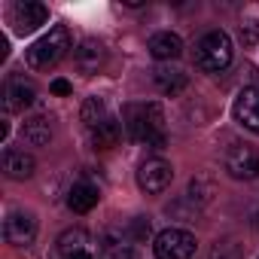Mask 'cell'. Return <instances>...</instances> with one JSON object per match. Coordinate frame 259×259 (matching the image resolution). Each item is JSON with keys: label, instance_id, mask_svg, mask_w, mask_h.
<instances>
[{"label": "cell", "instance_id": "cell-6", "mask_svg": "<svg viewBox=\"0 0 259 259\" xmlns=\"http://www.w3.org/2000/svg\"><path fill=\"white\" fill-rule=\"evenodd\" d=\"M226 171L235 180H253L259 177V153L247 144H235L226 153Z\"/></svg>", "mask_w": 259, "mask_h": 259}, {"label": "cell", "instance_id": "cell-1", "mask_svg": "<svg viewBox=\"0 0 259 259\" xmlns=\"http://www.w3.org/2000/svg\"><path fill=\"white\" fill-rule=\"evenodd\" d=\"M122 128L132 141H144L153 150H165L168 135H165V113L156 101L150 104H128L122 113Z\"/></svg>", "mask_w": 259, "mask_h": 259}, {"label": "cell", "instance_id": "cell-22", "mask_svg": "<svg viewBox=\"0 0 259 259\" xmlns=\"http://www.w3.org/2000/svg\"><path fill=\"white\" fill-rule=\"evenodd\" d=\"M125 232H128V238H132L135 244H144V241L150 238V232H153V226H150V220H147V217H138V220H135L132 226H128V229H125Z\"/></svg>", "mask_w": 259, "mask_h": 259}, {"label": "cell", "instance_id": "cell-8", "mask_svg": "<svg viewBox=\"0 0 259 259\" xmlns=\"http://www.w3.org/2000/svg\"><path fill=\"white\" fill-rule=\"evenodd\" d=\"M34 98H37V89L25 76H13L4 89V110L7 113H22L34 104Z\"/></svg>", "mask_w": 259, "mask_h": 259}, {"label": "cell", "instance_id": "cell-5", "mask_svg": "<svg viewBox=\"0 0 259 259\" xmlns=\"http://www.w3.org/2000/svg\"><path fill=\"white\" fill-rule=\"evenodd\" d=\"M171 180H174V168H171V162H165V159H147V162L141 165V171H138V186H141L147 195L165 192V189L171 186Z\"/></svg>", "mask_w": 259, "mask_h": 259}, {"label": "cell", "instance_id": "cell-9", "mask_svg": "<svg viewBox=\"0 0 259 259\" xmlns=\"http://www.w3.org/2000/svg\"><path fill=\"white\" fill-rule=\"evenodd\" d=\"M49 22V10L43 4H16L13 7V25L19 34H34L37 28H43Z\"/></svg>", "mask_w": 259, "mask_h": 259}, {"label": "cell", "instance_id": "cell-26", "mask_svg": "<svg viewBox=\"0 0 259 259\" xmlns=\"http://www.w3.org/2000/svg\"><path fill=\"white\" fill-rule=\"evenodd\" d=\"M70 259H95V250H82V253H76V256H70Z\"/></svg>", "mask_w": 259, "mask_h": 259}, {"label": "cell", "instance_id": "cell-25", "mask_svg": "<svg viewBox=\"0 0 259 259\" xmlns=\"http://www.w3.org/2000/svg\"><path fill=\"white\" fill-rule=\"evenodd\" d=\"M7 55H10V40L0 37V58H7Z\"/></svg>", "mask_w": 259, "mask_h": 259}, {"label": "cell", "instance_id": "cell-7", "mask_svg": "<svg viewBox=\"0 0 259 259\" xmlns=\"http://www.w3.org/2000/svg\"><path fill=\"white\" fill-rule=\"evenodd\" d=\"M4 238L16 247H28L34 238H37V220L25 210H13L7 220H4Z\"/></svg>", "mask_w": 259, "mask_h": 259}, {"label": "cell", "instance_id": "cell-12", "mask_svg": "<svg viewBox=\"0 0 259 259\" xmlns=\"http://www.w3.org/2000/svg\"><path fill=\"white\" fill-rule=\"evenodd\" d=\"M180 52H183V40L177 34L159 31V34L150 37V55L156 61H174V58H180Z\"/></svg>", "mask_w": 259, "mask_h": 259}, {"label": "cell", "instance_id": "cell-20", "mask_svg": "<svg viewBox=\"0 0 259 259\" xmlns=\"http://www.w3.org/2000/svg\"><path fill=\"white\" fill-rule=\"evenodd\" d=\"M79 116H82V122H85L89 128H98L101 122H107V119H110L104 98H85V101H82V107H79Z\"/></svg>", "mask_w": 259, "mask_h": 259}, {"label": "cell", "instance_id": "cell-3", "mask_svg": "<svg viewBox=\"0 0 259 259\" xmlns=\"http://www.w3.org/2000/svg\"><path fill=\"white\" fill-rule=\"evenodd\" d=\"M232 37L226 31H210L195 43V64L207 73H220L232 64Z\"/></svg>", "mask_w": 259, "mask_h": 259}, {"label": "cell", "instance_id": "cell-11", "mask_svg": "<svg viewBox=\"0 0 259 259\" xmlns=\"http://www.w3.org/2000/svg\"><path fill=\"white\" fill-rule=\"evenodd\" d=\"M104 58H107V52H104V46L98 40H82L76 46V52H73V61H76L79 73H85V76L98 73L104 67Z\"/></svg>", "mask_w": 259, "mask_h": 259}, {"label": "cell", "instance_id": "cell-24", "mask_svg": "<svg viewBox=\"0 0 259 259\" xmlns=\"http://www.w3.org/2000/svg\"><path fill=\"white\" fill-rule=\"evenodd\" d=\"M49 89H52V95H58V98H64V95H70V92H73V85H70L67 79H52V85H49Z\"/></svg>", "mask_w": 259, "mask_h": 259}, {"label": "cell", "instance_id": "cell-10", "mask_svg": "<svg viewBox=\"0 0 259 259\" xmlns=\"http://www.w3.org/2000/svg\"><path fill=\"white\" fill-rule=\"evenodd\" d=\"M235 119L247 132L259 135V89H244L235 98Z\"/></svg>", "mask_w": 259, "mask_h": 259}, {"label": "cell", "instance_id": "cell-16", "mask_svg": "<svg viewBox=\"0 0 259 259\" xmlns=\"http://www.w3.org/2000/svg\"><path fill=\"white\" fill-rule=\"evenodd\" d=\"M104 253L107 259H138V247L128 238V232H107L104 235Z\"/></svg>", "mask_w": 259, "mask_h": 259}, {"label": "cell", "instance_id": "cell-15", "mask_svg": "<svg viewBox=\"0 0 259 259\" xmlns=\"http://www.w3.org/2000/svg\"><path fill=\"white\" fill-rule=\"evenodd\" d=\"M153 79H156V85H159V92L162 95H180L183 89H186V82H189V76L180 70V67H174V64H165V67H156L153 70Z\"/></svg>", "mask_w": 259, "mask_h": 259}, {"label": "cell", "instance_id": "cell-19", "mask_svg": "<svg viewBox=\"0 0 259 259\" xmlns=\"http://www.w3.org/2000/svg\"><path fill=\"white\" fill-rule=\"evenodd\" d=\"M119 138H122V122L113 119V116H110L107 122H101L98 128H92V144H95L98 150H110V147H116Z\"/></svg>", "mask_w": 259, "mask_h": 259}, {"label": "cell", "instance_id": "cell-21", "mask_svg": "<svg viewBox=\"0 0 259 259\" xmlns=\"http://www.w3.org/2000/svg\"><path fill=\"white\" fill-rule=\"evenodd\" d=\"M213 192H217V186H213L210 177H192L186 195H189V201H195V204H207V201L213 198Z\"/></svg>", "mask_w": 259, "mask_h": 259}, {"label": "cell", "instance_id": "cell-4", "mask_svg": "<svg viewBox=\"0 0 259 259\" xmlns=\"http://www.w3.org/2000/svg\"><path fill=\"white\" fill-rule=\"evenodd\" d=\"M195 235L186 232V229H165L156 235V244H153V253L156 259H189L195 253Z\"/></svg>", "mask_w": 259, "mask_h": 259}, {"label": "cell", "instance_id": "cell-2", "mask_svg": "<svg viewBox=\"0 0 259 259\" xmlns=\"http://www.w3.org/2000/svg\"><path fill=\"white\" fill-rule=\"evenodd\" d=\"M70 49H73V34H70V28H67V25H55V28H49V34H43L37 43L28 46L25 61H28L31 70H49V67H55Z\"/></svg>", "mask_w": 259, "mask_h": 259}, {"label": "cell", "instance_id": "cell-23", "mask_svg": "<svg viewBox=\"0 0 259 259\" xmlns=\"http://www.w3.org/2000/svg\"><path fill=\"white\" fill-rule=\"evenodd\" d=\"M241 43L244 46H256L259 43V22H244L241 25Z\"/></svg>", "mask_w": 259, "mask_h": 259}, {"label": "cell", "instance_id": "cell-17", "mask_svg": "<svg viewBox=\"0 0 259 259\" xmlns=\"http://www.w3.org/2000/svg\"><path fill=\"white\" fill-rule=\"evenodd\" d=\"M22 138H25L31 147H46V144L52 141V125H49V119H46V116H31V119H25Z\"/></svg>", "mask_w": 259, "mask_h": 259}, {"label": "cell", "instance_id": "cell-18", "mask_svg": "<svg viewBox=\"0 0 259 259\" xmlns=\"http://www.w3.org/2000/svg\"><path fill=\"white\" fill-rule=\"evenodd\" d=\"M82 250H92V238H89V232L85 229H67L61 238H58V253L64 256V259H70V256H76V253H82Z\"/></svg>", "mask_w": 259, "mask_h": 259}, {"label": "cell", "instance_id": "cell-14", "mask_svg": "<svg viewBox=\"0 0 259 259\" xmlns=\"http://www.w3.org/2000/svg\"><path fill=\"white\" fill-rule=\"evenodd\" d=\"M4 171H7V177H13V180H28V177H34L37 162H34V156H28L25 150H7V153H4Z\"/></svg>", "mask_w": 259, "mask_h": 259}, {"label": "cell", "instance_id": "cell-13", "mask_svg": "<svg viewBox=\"0 0 259 259\" xmlns=\"http://www.w3.org/2000/svg\"><path fill=\"white\" fill-rule=\"evenodd\" d=\"M98 198H101L98 186L89 183V180H79V183H73L70 192H67V207H70L73 213H89V210L98 204Z\"/></svg>", "mask_w": 259, "mask_h": 259}, {"label": "cell", "instance_id": "cell-27", "mask_svg": "<svg viewBox=\"0 0 259 259\" xmlns=\"http://www.w3.org/2000/svg\"><path fill=\"white\" fill-rule=\"evenodd\" d=\"M7 138H10V125L0 122V141H7Z\"/></svg>", "mask_w": 259, "mask_h": 259}]
</instances>
